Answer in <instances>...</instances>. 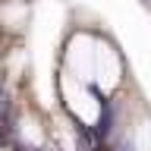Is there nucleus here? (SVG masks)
I'll list each match as a JSON object with an SVG mask.
<instances>
[{
  "label": "nucleus",
  "mask_w": 151,
  "mask_h": 151,
  "mask_svg": "<svg viewBox=\"0 0 151 151\" xmlns=\"http://www.w3.org/2000/svg\"><path fill=\"white\" fill-rule=\"evenodd\" d=\"M28 22V3L25 0H6L0 6V25L6 28H22Z\"/></svg>",
  "instance_id": "obj_1"
}]
</instances>
